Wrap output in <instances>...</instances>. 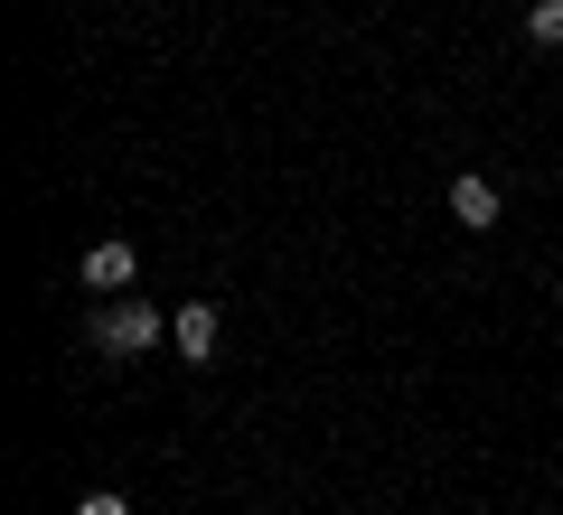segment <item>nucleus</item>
Returning <instances> with one entry per match:
<instances>
[{"mask_svg":"<svg viewBox=\"0 0 563 515\" xmlns=\"http://www.w3.org/2000/svg\"><path fill=\"white\" fill-rule=\"evenodd\" d=\"M132 272H141V254L132 244H95V254H85V291H132Z\"/></svg>","mask_w":563,"mask_h":515,"instance_id":"7ed1b4c3","label":"nucleus"},{"mask_svg":"<svg viewBox=\"0 0 563 515\" xmlns=\"http://www.w3.org/2000/svg\"><path fill=\"white\" fill-rule=\"evenodd\" d=\"M526 29H536V47H563V0H536V10H526Z\"/></svg>","mask_w":563,"mask_h":515,"instance_id":"39448f33","label":"nucleus"},{"mask_svg":"<svg viewBox=\"0 0 563 515\" xmlns=\"http://www.w3.org/2000/svg\"><path fill=\"white\" fill-rule=\"evenodd\" d=\"M76 515H132V496H113V488H95V496H85Z\"/></svg>","mask_w":563,"mask_h":515,"instance_id":"423d86ee","label":"nucleus"},{"mask_svg":"<svg viewBox=\"0 0 563 515\" xmlns=\"http://www.w3.org/2000/svg\"><path fill=\"white\" fill-rule=\"evenodd\" d=\"M169 337H179V357H217V300H188V310L179 318H169Z\"/></svg>","mask_w":563,"mask_h":515,"instance_id":"20e7f679","label":"nucleus"},{"mask_svg":"<svg viewBox=\"0 0 563 515\" xmlns=\"http://www.w3.org/2000/svg\"><path fill=\"white\" fill-rule=\"evenodd\" d=\"M169 337V318L151 310V300H113V310H95V347L103 357H151Z\"/></svg>","mask_w":563,"mask_h":515,"instance_id":"f257e3e1","label":"nucleus"},{"mask_svg":"<svg viewBox=\"0 0 563 515\" xmlns=\"http://www.w3.org/2000/svg\"><path fill=\"white\" fill-rule=\"evenodd\" d=\"M451 216H461L470 235H488V225L507 216V198H498V179H451Z\"/></svg>","mask_w":563,"mask_h":515,"instance_id":"f03ea898","label":"nucleus"}]
</instances>
